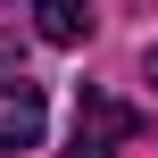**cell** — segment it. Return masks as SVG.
<instances>
[{
  "instance_id": "cell-1",
  "label": "cell",
  "mask_w": 158,
  "mask_h": 158,
  "mask_svg": "<svg viewBox=\"0 0 158 158\" xmlns=\"http://www.w3.org/2000/svg\"><path fill=\"white\" fill-rule=\"evenodd\" d=\"M142 133V117L125 108V100H108V92H83V108H75V133H67V158H117V142H133Z\"/></svg>"
},
{
  "instance_id": "cell-2",
  "label": "cell",
  "mask_w": 158,
  "mask_h": 158,
  "mask_svg": "<svg viewBox=\"0 0 158 158\" xmlns=\"http://www.w3.org/2000/svg\"><path fill=\"white\" fill-rule=\"evenodd\" d=\"M42 125H50V100H42V83L8 75V83H0V158L33 150V142H42Z\"/></svg>"
},
{
  "instance_id": "cell-3",
  "label": "cell",
  "mask_w": 158,
  "mask_h": 158,
  "mask_svg": "<svg viewBox=\"0 0 158 158\" xmlns=\"http://www.w3.org/2000/svg\"><path fill=\"white\" fill-rule=\"evenodd\" d=\"M33 33L50 50H83L92 42V0H33Z\"/></svg>"
},
{
  "instance_id": "cell-4",
  "label": "cell",
  "mask_w": 158,
  "mask_h": 158,
  "mask_svg": "<svg viewBox=\"0 0 158 158\" xmlns=\"http://www.w3.org/2000/svg\"><path fill=\"white\" fill-rule=\"evenodd\" d=\"M142 83H150V92H158V42H150V50H142Z\"/></svg>"
}]
</instances>
